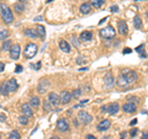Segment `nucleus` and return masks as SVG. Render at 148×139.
Here are the masks:
<instances>
[{"label": "nucleus", "instance_id": "1", "mask_svg": "<svg viewBox=\"0 0 148 139\" xmlns=\"http://www.w3.org/2000/svg\"><path fill=\"white\" fill-rule=\"evenodd\" d=\"M0 15H1V18L4 21V24L10 25L14 21V14L12 10L5 4H0Z\"/></svg>", "mask_w": 148, "mask_h": 139}, {"label": "nucleus", "instance_id": "2", "mask_svg": "<svg viewBox=\"0 0 148 139\" xmlns=\"http://www.w3.org/2000/svg\"><path fill=\"white\" fill-rule=\"evenodd\" d=\"M121 75L126 79L127 84H132L138 80V74L133 70H130V69H122L121 70Z\"/></svg>", "mask_w": 148, "mask_h": 139}, {"label": "nucleus", "instance_id": "3", "mask_svg": "<svg viewBox=\"0 0 148 139\" xmlns=\"http://www.w3.org/2000/svg\"><path fill=\"white\" fill-rule=\"evenodd\" d=\"M100 36L105 40H112L116 36V30L112 26H106L105 29L100 30Z\"/></svg>", "mask_w": 148, "mask_h": 139}, {"label": "nucleus", "instance_id": "4", "mask_svg": "<svg viewBox=\"0 0 148 139\" xmlns=\"http://www.w3.org/2000/svg\"><path fill=\"white\" fill-rule=\"evenodd\" d=\"M37 49L38 47L35 44V43H27L26 48H25V52H24V55L26 59H32L37 54Z\"/></svg>", "mask_w": 148, "mask_h": 139}, {"label": "nucleus", "instance_id": "5", "mask_svg": "<svg viewBox=\"0 0 148 139\" xmlns=\"http://www.w3.org/2000/svg\"><path fill=\"white\" fill-rule=\"evenodd\" d=\"M78 119H79L83 124H89L92 121V116L90 113H88L86 111H79V113H78Z\"/></svg>", "mask_w": 148, "mask_h": 139}, {"label": "nucleus", "instance_id": "6", "mask_svg": "<svg viewBox=\"0 0 148 139\" xmlns=\"http://www.w3.org/2000/svg\"><path fill=\"white\" fill-rule=\"evenodd\" d=\"M58 96H59V104H63V105H68L73 100L72 94L69 91H62Z\"/></svg>", "mask_w": 148, "mask_h": 139}, {"label": "nucleus", "instance_id": "7", "mask_svg": "<svg viewBox=\"0 0 148 139\" xmlns=\"http://www.w3.org/2000/svg\"><path fill=\"white\" fill-rule=\"evenodd\" d=\"M57 129L62 133L69 131V123H68V121L66 118H59L57 121Z\"/></svg>", "mask_w": 148, "mask_h": 139}, {"label": "nucleus", "instance_id": "8", "mask_svg": "<svg viewBox=\"0 0 148 139\" xmlns=\"http://www.w3.org/2000/svg\"><path fill=\"white\" fill-rule=\"evenodd\" d=\"M9 52H10V58L11 59H14V61L18 59V57H20V52H21L20 44H12Z\"/></svg>", "mask_w": 148, "mask_h": 139}, {"label": "nucleus", "instance_id": "9", "mask_svg": "<svg viewBox=\"0 0 148 139\" xmlns=\"http://www.w3.org/2000/svg\"><path fill=\"white\" fill-rule=\"evenodd\" d=\"M110 127H111V121L110 119H103V121H100L98 123L96 129H98L99 132H105V131H108Z\"/></svg>", "mask_w": 148, "mask_h": 139}, {"label": "nucleus", "instance_id": "10", "mask_svg": "<svg viewBox=\"0 0 148 139\" xmlns=\"http://www.w3.org/2000/svg\"><path fill=\"white\" fill-rule=\"evenodd\" d=\"M119 110H120V106L117 102H112V104H110L106 106V110H105V112H108L109 114L111 116H114V114H116L119 112Z\"/></svg>", "mask_w": 148, "mask_h": 139}, {"label": "nucleus", "instance_id": "11", "mask_svg": "<svg viewBox=\"0 0 148 139\" xmlns=\"http://www.w3.org/2000/svg\"><path fill=\"white\" fill-rule=\"evenodd\" d=\"M117 30H119V33L120 35H127V32H128V27H127V24H126V21H123V20H120L117 22Z\"/></svg>", "mask_w": 148, "mask_h": 139}, {"label": "nucleus", "instance_id": "12", "mask_svg": "<svg viewBox=\"0 0 148 139\" xmlns=\"http://www.w3.org/2000/svg\"><path fill=\"white\" fill-rule=\"evenodd\" d=\"M5 84H6L9 94H10V92H15L17 90V87H18V84H17L16 79H10V80H8V82H5Z\"/></svg>", "mask_w": 148, "mask_h": 139}, {"label": "nucleus", "instance_id": "13", "mask_svg": "<svg viewBox=\"0 0 148 139\" xmlns=\"http://www.w3.org/2000/svg\"><path fill=\"white\" fill-rule=\"evenodd\" d=\"M125 113H133V112H136V104H133V102H126L123 106H122V108H121Z\"/></svg>", "mask_w": 148, "mask_h": 139}, {"label": "nucleus", "instance_id": "14", "mask_svg": "<svg viewBox=\"0 0 148 139\" xmlns=\"http://www.w3.org/2000/svg\"><path fill=\"white\" fill-rule=\"evenodd\" d=\"M47 101L51 104V106H58L59 105V96H58V94H56V92H49Z\"/></svg>", "mask_w": 148, "mask_h": 139}, {"label": "nucleus", "instance_id": "15", "mask_svg": "<svg viewBox=\"0 0 148 139\" xmlns=\"http://www.w3.org/2000/svg\"><path fill=\"white\" fill-rule=\"evenodd\" d=\"M48 87H49V81L45 79V80L41 81L38 86H37V91H38V94H45V92H47Z\"/></svg>", "mask_w": 148, "mask_h": 139}, {"label": "nucleus", "instance_id": "16", "mask_svg": "<svg viewBox=\"0 0 148 139\" xmlns=\"http://www.w3.org/2000/svg\"><path fill=\"white\" fill-rule=\"evenodd\" d=\"M104 84H105L106 87L114 86V84H115V78H114V75L111 73H108L105 75V78H104Z\"/></svg>", "mask_w": 148, "mask_h": 139}, {"label": "nucleus", "instance_id": "17", "mask_svg": "<svg viewBox=\"0 0 148 139\" xmlns=\"http://www.w3.org/2000/svg\"><path fill=\"white\" fill-rule=\"evenodd\" d=\"M21 111H22V114H24L25 117H27V118H30V117H32V116H34V112H32V108H31V106H30L29 104L22 105Z\"/></svg>", "mask_w": 148, "mask_h": 139}, {"label": "nucleus", "instance_id": "18", "mask_svg": "<svg viewBox=\"0 0 148 139\" xmlns=\"http://www.w3.org/2000/svg\"><path fill=\"white\" fill-rule=\"evenodd\" d=\"M35 31H36L37 36H38L41 40H45V37H46V29H45V26H42V25H37V26H36V29H35Z\"/></svg>", "mask_w": 148, "mask_h": 139}, {"label": "nucleus", "instance_id": "19", "mask_svg": "<svg viewBox=\"0 0 148 139\" xmlns=\"http://www.w3.org/2000/svg\"><path fill=\"white\" fill-rule=\"evenodd\" d=\"M79 10H80V14H83V15H88V14L91 12V5L89 3H84L80 5Z\"/></svg>", "mask_w": 148, "mask_h": 139}, {"label": "nucleus", "instance_id": "20", "mask_svg": "<svg viewBox=\"0 0 148 139\" xmlns=\"http://www.w3.org/2000/svg\"><path fill=\"white\" fill-rule=\"evenodd\" d=\"M92 40V33L90 31H84L80 33V41L82 42H89Z\"/></svg>", "mask_w": 148, "mask_h": 139}, {"label": "nucleus", "instance_id": "21", "mask_svg": "<svg viewBox=\"0 0 148 139\" xmlns=\"http://www.w3.org/2000/svg\"><path fill=\"white\" fill-rule=\"evenodd\" d=\"M59 48H61L64 53H69V52H71V46H69V43L67 42L66 40L59 41Z\"/></svg>", "mask_w": 148, "mask_h": 139}, {"label": "nucleus", "instance_id": "22", "mask_svg": "<svg viewBox=\"0 0 148 139\" xmlns=\"http://www.w3.org/2000/svg\"><path fill=\"white\" fill-rule=\"evenodd\" d=\"M24 35L26 36V37H29V38H32V40H35V38H37V33H36V31L34 30V29H26L25 31H24Z\"/></svg>", "mask_w": 148, "mask_h": 139}, {"label": "nucleus", "instance_id": "23", "mask_svg": "<svg viewBox=\"0 0 148 139\" xmlns=\"http://www.w3.org/2000/svg\"><path fill=\"white\" fill-rule=\"evenodd\" d=\"M30 106H31V108H37L40 106V99L37 96H34V97H31L30 99V104H29Z\"/></svg>", "mask_w": 148, "mask_h": 139}, {"label": "nucleus", "instance_id": "24", "mask_svg": "<svg viewBox=\"0 0 148 139\" xmlns=\"http://www.w3.org/2000/svg\"><path fill=\"white\" fill-rule=\"evenodd\" d=\"M133 26H135L136 30H141L142 29V20H141V17L138 15H136L135 17H133Z\"/></svg>", "mask_w": 148, "mask_h": 139}, {"label": "nucleus", "instance_id": "25", "mask_svg": "<svg viewBox=\"0 0 148 139\" xmlns=\"http://www.w3.org/2000/svg\"><path fill=\"white\" fill-rule=\"evenodd\" d=\"M14 10H15L17 14H22L25 11V5H24V3H16L15 5H14Z\"/></svg>", "mask_w": 148, "mask_h": 139}, {"label": "nucleus", "instance_id": "26", "mask_svg": "<svg viewBox=\"0 0 148 139\" xmlns=\"http://www.w3.org/2000/svg\"><path fill=\"white\" fill-rule=\"evenodd\" d=\"M105 4V0H90V5L94 6L95 9L101 7Z\"/></svg>", "mask_w": 148, "mask_h": 139}, {"label": "nucleus", "instance_id": "27", "mask_svg": "<svg viewBox=\"0 0 148 139\" xmlns=\"http://www.w3.org/2000/svg\"><path fill=\"white\" fill-rule=\"evenodd\" d=\"M11 46H12V43H11V40H4V43H3V50L4 52H8V50H10V48H11Z\"/></svg>", "mask_w": 148, "mask_h": 139}, {"label": "nucleus", "instance_id": "28", "mask_svg": "<svg viewBox=\"0 0 148 139\" xmlns=\"http://www.w3.org/2000/svg\"><path fill=\"white\" fill-rule=\"evenodd\" d=\"M82 94H83V91H82L80 87H78V89H74V91L72 92V99L78 100L82 96Z\"/></svg>", "mask_w": 148, "mask_h": 139}, {"label": "nucleus", "instance_id": "29", "mask_svg": "<svg viewBox=\"0 0 148 139\" xmlns=\"http://www.w3.org/2000/svg\"><path fill=\"white\" fill-rule=\"evenodd\" d=\"M116 82H117V85L120 86V87H123V86H126V85H128L127 84V81H126V79H125L122 75H120L119 78H117V80H116Z\"/></svg>", "mask_w": 148, "mask_h": 139}, {"label": "nucleus", "instance_id": "30", "mask_svg": "<svg viewBox=\"0 0 148 139\" xmlns=\"http://www.w3.org/2000/svg\"><path fill=\"white\" fill-rule=\"evenodd\" d=\"M0 94H1L3 96H8L9 95V91H8V87H6L5 82H1V84H0Z\"/></svg>", "mask_w": 148, "mask_h": 139}, {"label": "nucleus", "instance_id": "31", "mask_svg": "<svg viewBox=\"0 0 148 139\" xmlns=\"http://www.w3.org/2000/svg\"><path fill=\"white\" fill-rule=\"evenodd\" d=\"M9 36H10V32H9L8 30H0V41L6 40Z\"/></svg>", "mask_w": 148, "mask_h": 139}, {"label": "nucleus", "instance_id": "32", "mask_svg": "<svg viewBox=\"0 0 148 139\" xmlns=\"http://www.w3.org/2000/svg\"><path fill=\"white\" fill-rule=\"evenodd\" d=\"M9 139H21L18 131H11L10 134H9Z\"/></svg>", "mask_w": 148, "mask_h": 139}, {"label": "nucleus", "instance_id": "33", "mask_svg": "<svg viewBox=\"0 0 148 139\" xmlns=\"http://www.w3.org/2000/svg\"><path fill=\"white\" fill-rule=\"evenodd\" d=\"M18 123L22 124V126H27V124H29V118L25 117V116L22 114V116L18 117Z\"/></svg>", "mask_w": 148, "mask_h": 139}, {"label": "nucleus", "instance_id": "34", "mask_svg": "<svg viewBox=\"0 0 148 139\" xmlns=\"http://www.w3.org/2000/svg\"><path fill=\"white\" fill-rule=\"evenodd\" d=\"M43 111H45V113H48L52 111V106H51V104L48 101H45L43 102Z\"/></svg>", "mask_w": 148, "mask_h": 139}, {"label": "nucleus", "instance_id": "35", "mask_svg": "<svg viewBox=\"0 0 148 139\" xmlns=\"http://www.w3.org/2000/svg\"><path fill=\"white\" fill-rule=\"evenodd\" d=\"M41 67H42V63H41V62H37V63H36V65L31 64V68H35V70H40Z\"/></svg>", "mask_w": 148, "mask_h": 139}, {"label": "nucleus", "instance_id": "36", "mask_svg": "<svg viewBox=\"0 0 148 139\" xmlns=\"http://www.w3.org/2000/svg\"><path fill=\"white\" fill-rule=\"evenodd\" d=\"M135 50H136L137 53H141L142 50H145V44H140V46H138V47H137Z\"/></svg>", "mask_w": 148, "mask_h": 139}, {"label": "nucleus", "instance_id": "37", "mask_svg": "<svg viewBox=\"0 0 148 139\" xmlns=\"http://www.w3.org/2000/svg\"><path fill=\"white\" fill-rule=\"evenodd\" d=\"M137 132H138V129H137V128H132V129H131V132H130V136L133 138V137H135L136 134H137Z\"/></svg>", "mask_w": 148, "mask_h": 139}, {"label": "nucleus", "instance_id": "38", "mask_svg": "<svg viewBox=\"0 0 148 139\" xmlns=\"http://www.w3.org/2000/svg\"><path fill=\"white\" fill-rule=\"evenodd\" d=\"M110 11L111 12H119V6L117 5H112L110 7Z\"/></svg>", "mask_w": 148, "mask_h": 139}, {"label": "nucleus", "instance_id": "39", "mask_svg": "<svg viewBox=\"0 0 148 139\" xmlns=\"http://www.w3.org/2000/svg\"><path fill=\"white\" fill-rule=\"evenodd\" d=\"M127 100L130 101V102H133V101H135V102H138V101H140V100L137 99V97H133V96H130V97H127Z\"/></svg>", "mask_w": 148, "mask_h": 139}, {"label": "nucleus", "instance_id": "40", "mask_svg": "<svg viewBox=\"0 0 148 139\" xmlns=\"http://www.w3.org/2000/svg\"><path fill=\"white\" fill-rule=\"evenodd\" d=\"M5 121H6V114L0 113V122H5Z\"/></svg>", "mask_w": 148, "mask_h": 139}, {"label": "nucleus", "instance_id": "41", "mask_svg": "<svg viewBox=\"0 0 148 139\" xmlns=\"http://www.w3.org/2000/svg\"><path fill=\"white\" fill-rule=\"evenodd\" d=\"M22 69H24V68H22V65H17L16 68H15V73H21L22 72Z\"/></svg>", "mask_w": 148, "mask_h": 139}, {"label": "nucleus", "instance_id": "42", "mask_svg": "<svg viewBox=\"0 0 148 139\" xmlns=\"http://www.w3.org/2000/svg\"><path fill=\"white\" fill-rule=\"evenodd\" d=\"M131 52H132V49L127 47V48H125V49H123V52H122V53H123V54H130Z\"/></svg>", "mask_w": 148, "mask_h": 139}, {"label": "nucleus", "instance_id": "43", "mask_svg": "<svg viewBox=\"0 0 148 139\" xmlns=\"http://www.w3.org/2000/svg\"><path fill=\"white\" fill-rule=\"evenodd\" d=\"M77 63H78V64L85 63V59H84V58H82V57H79V58H78V59H77Z\"/></svg>", "mask_w": 148, "mask_h": 139}, {"label": "nucleus", "instance_id": "44", "mask_svg": "<svg viewBox=\"0 0 148 139\" xmlns=\"http://www.w3.org/2000/svg\"><path fill=\"white\" fill-rule=\"evenodd\" d=\"M85 139H98L95 136H92V134H88V136L85 137Z\"/></svg>", "mask_w": 148, "mask_h": 139}, {"label": "nucleus", "instance_id": "45", "mask_svg": "<svg viewBox=\"0 0 148 139\" xmlns=\"http://www.w3.org/2000/svg\"><path fill=\"white\" fill-rule=\"evenodd\" d=\"M140 57H141L142 59H146V58H147V54H146V52H145V50H143V53H142V52L140 53Z\"/></svg>", "mask_w": 148, "mask_h": 139}, {"label": "nucleus", "instance_id": "46", "mask_svg": "<svg viewBox=\"0 0 148 139\" xmlns=\"http://www.w3.org/2000/svg\"><path fill=\"white\" fill-rule=\"evenodd\" d=\"M135 124H137V119H132V121L131 122H130V126H135Z\"/></svg>", "mask_w": 148, "mask_h": 139}, {"label": "nucleus", "instance_id": "47", "mask_svg": "<svg viewBox=\"0 0 148 139\" xmlns=\"http://www.w3.org/2000/svg\"><path fill=\"white\" fill-rule=\"evenodd\" d=\"M106 20H108V17H104V18H101V20L99 21V25H101V24H104V22H105Z\"/></svg>", "mask_w": 148, "mask_h": 139}, {"label": "nucleus", "instance_id": "48", "mask_svg": "<svg viewBox=\"0 0 148 139\" xmlns=\"http://www.w3.org/2000/svg\"><path fill=\"white\" fill-rule=\"evenodd\" d=\"M4 68H5V64H4V63H0V72H3Z\"/></svg>", "mask_w": 148, "mask_h": 139}, {"label": "nucleus", "instance_id": "49", "mask_svg": "<svg viewBox=\"0 0 148 139\" xmlns=\"http://www.w3.org/2000/svg\"><path fill=\"white\" fill-rule=\"evenodd\" d=\"M35 21H42V16H37V17H35L34 18Z\"/></svg>", "mask_w": 148, "mask_h": 139}, {"label": "nucleus", "instance_id": "50", "mask_svg": "<svg viewBox=\"0 0 148 139\" xmlns=\"http://www.w3.org/2000/svg\"><path fill=\"white\" fill-rule=\"evenodd\" d=\"M126 132H123V133H121V139H125V138H126Z\"/></svg>", "mask_w": 148, "mask_h": 139}, {"label": "nucleus", "instance_id": "51", "mask_svg": "<svg viewBox=\"0 0 148 139\" xmlns=\"http://www.w3.org/2000/svg\"><path fill=\"white\" fill-rule=\"evenodd\" d=\"M142 139H147V132H145L142 134Z\"/></svg>", "mask_w": 148, "mask_h": 139}, {"label": "nucleus", "instance_id": "52", "mask_svg": "<svg viewBox=\"0 0 148 139\" xmlns=\"http://www.w3.org/2000/svg\"><path fill=\"white\" fill-rule=\"evenodd\" d=\"M88 69H89V68H86V67H85V68H80V69H79V70H80V72H83V70H84V72H86V70H88Z\"/></svg>", "mask_w": 148, "mask_h": 139}, {"label": "nucleus", "instance_id": "53", "mask_svg": "<svg viewBox=\"0 0 148 139\" xmlns=\"http://www.w3.org/2000/svg\"><path fill=\"white\" fill-rule=\"evenodd\" d=\"M101 111H103V112H105V110H106V106L104 105V106H101V108H100Z\"/></svg>", "mask_w": 148, "mask_h": 139}, {"label": "nucleus", "instance_id": "54", "mask_svg": "<svg viewBox=\"0 0 148 139\" xmlns=\"http://www.w3.org/2000/svg\"><path fill=\"white\" fill-rule=\"evenodd\" d=\"M49 139H59V137H57V136H53V137H51Z\"/></svg>", "mask_w": 148, "mask_h": 139}, {"label": "nucleus", "instance_id": "55", "mask_svg": "<svg viewBox=\"0 0 148 139\" xmlns=\"http://www.w3.org/2000/svg\"><path fill=\"white\" fill-rule=\"evenodd\" d=\"M52 1H54V0H47V4H49V3H52Z\"/></svg>", "mask_w": 148, "mask_h": 139}, {"label": "nucleus", "instance_id": "56", "mask_svg": "<svg viewBox=\"0 0 148 139\" xmlns=\"http://www.w3.org/2000/svg\"><path fill=\"white\" fill-rule=\"evenodd\" d=\"M18 1H20V3H25L26 0H18Z\"/></svg>", "mask_w": 148, "mask_h": 139}, {"label": "nucleus", "instance_id": "57", "mask_svg": "<svg viewBox=\"0 0 148 139\" xmlns=\"http://www.w3.org/2000/svg\"><path fill=\"white\" fill-rule=\"evenodd\" d=\"M136 1H146V0H136Z\"/></svg>", "mask_w": 148, "mask_h": 139}, {"label": "nucleus", "instance_id": "58", "mask_svg": "<svg viewBox=\"0 0 148 139\" xmlns=\"http://www.w3.org/2000/svg\"><path fill=\"white\" fill-rule=\"evenodd\" d=\"M0 139H1V136H0Z\"/></svg>", "mask_w": 148, "mask_h": 139}, {"label": "nucleus", "instance_id": "59", "mask_svg": "<svg viewBox=\"0 0 148 139\" xmlns=\"http://www.w3.org/2000/svg\"><path fill=\"white\" fill-rule=\"evenodd\" d=\"M0 108H1V106H0Z\"/></svg>", "mask_w": 148, "mask_h": 139}, {"label": "nucleus", "instance_id": "60", "mask_svg": "<svg viewBox=\"0 0 148 139\" xmlns=\"http://www.w3.org/2000/svg\"><path fill=\"white\" fill-rule=\"evenodd\" d=\"M0 50H1V49H0Z\"/></svg>", "mask_w": 148, "mask_h": 139}]
</instances>
